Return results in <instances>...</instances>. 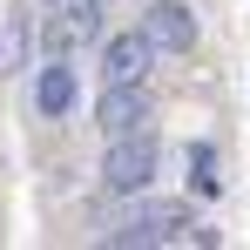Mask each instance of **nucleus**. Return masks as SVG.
Listing matches in <instances>:
<instances>
[{
    "label": "nucleus",
    "instance_id": "3",
    "mask_svg": "<svg viewBox=\"0 0 250 250\" xmlns=\"http://www.w3.org/2000/svg\"><path fill=\"white\" fill-rule=\"evenodd\" d=\"M149 115H156L149 82H108L102 88V108H95L102 135H135V128H149Z\"/></svg>",
    "mask_w": 250,
    "mask_h": 250
},
{
    "label": "nucleus",
    "instance_id": "8",
    "mask_svg": "<svg viewBox=\"0 0 250 250\" xmlns=\"http://www.w3.org/2000/svg\"><path fill=\"white\" fill-rule=\"evenodd\" d=\"M95 14H102V7H88V0H68V7L54 14V27H47V47H54V54H75V47L95 34Z\"/></svg>",
    "mask_w": 250,
    "mask_h": 250
},
{
    "label": "nucleus",
    "instance_id": "5",
    "mask_svg": "<svg viewBox=\"0 0 250 250\" xmlns=\"http://www.w3.org/2000/svg\"><path fill=\"white\" fill-rule=\"evenodd\" d=\"M149 68H156V47H149L142 27L135 34H115V41L102 47V82H149Z\"/></svg>",
    "mask_w": 250,
    "mask_h": 250
},
{
    "label": "nucleus",
    "instance_id": "11",
    "mask_svg": "<svg viewBox=\"0 0 250 250\" xmlns=\"http://www.w3.org/2000/svg\"><path fill=\"white\" fill-rule=\"evenodd\" d=\"M47 7H61V0H47Z\"/></svg>",
    "mask_w": 250,
    "mask_h": 250
},
{
    "label": "nucleus",
    "instance_id": "6",
    "mask_svg": "<svg viewBox=\"0 0 250 250\" xmlns=\"http://www.w3.org/2000/svg\"><path fill=\"white\" fill-rule=\"evenodd\" d=\"M34 108H41L47 122H61L68 108H75V68H68V54H54L41 68V82H34Z\"/></svg>",
    "mask_w": 250,
    "mask_h": 250
},
{
    "label": "nucleus",
    "instance_id": "2",
    "mask_svg": "<svg viewBox=\"0 0 250 250\" xmlns=\"http://www.w3.org/2000/svg\"><path fill=\"white\" fill-rule=\"evenodd\" d=\"M183 230H189V209L183 203H149L135 216H115L108 223V244L115 250H142V244H176Z\"/></svg>",
    "mask_w": 250,
    "mask_h": 250
},
{
    "label": "nucleus",
    "instance_id": "1",
    "mask_svg": "<svg viewBox=\"0 0 250 250\" xmlns=\"http://www.w3.org/2000/svg\"><path fill=\"white\" fill-rule=\"evenodd\" d=\"M156 135L149 128H135V135H108V156H102V183H108V196H142L149 183H156Z\"/></svg>",
    "mask_w": 250,
    "mask_h": 250
},
{
    "label": "nucleus",
    "instance_id": "4",
    "mask_svg": "<svg viewBox=\"0 0 250 250\" xmlns=\"http://www.w3.org/2000/svg\"><path fill=\"white\" fill-rule=\"evenodd\" d=\"M142 34H149L156 54H189V47H196V14H189L183 0H149Z\"/></svg>",
    "mask_w": 250,
    "mask_h": 250
},
{
    "label": "nucleus",
    "instance_id": "7",
    "mask_svg": "<svg viewBox=\"0 0 250 250\" xmlns=\"http://www.w3.org/2000/svg\"><path fill=\"white\" fill-rule=\"evenodd\" d=\"M27 47H34V14L7 7L0 14V75H21L27 68Z\"/></svg>",
    "mask_w": 250,
    "mask_h": 250
},
{
    "label": "nucleus",
    "instance_id": "10",
    "mask_svg": "<svg viewBox=\"0 0 250 250\" xmlns=\"http://www.w3.org/2000/svg\"><path fill=\"white\" fill-rule=\"evenodd\" d=\"M88 7H108V0H88Z\"/></svg>",
    "mask_w": 250,
    "mask_h": 250
},
{
    "label": "nucleus",
    "instance_id": "9",
    "mask_svg": "<svg viewBox=\"0 0 250 250\" xmlns=\"http://www.w3.org/2000/svg\"><path fill=\"white\" fill-rule=\"evenodd\" d=\"M189 189H196V196H216V189H223V163H216V149H209V142L189 149Z\"/></svg>",
    "mask_w": 250,
    "mask_h": 250
}]
</instances>
